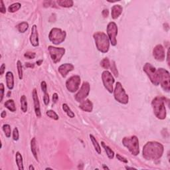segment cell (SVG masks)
I'll list each match as a JSON object with an SVG mask.
<instances>
[{
    "instance_id": "obj_24",
    "label": "cell",
    "mask_w": 170,
    "mask_h": 170,
    "mask_svg": "<svg viewBox=\"0 0 170 170\" xmlns=\"http://www.w3.org/2000/svg\"><path fill=\"white\" fill-rule=\"evenodd\" d=\"M57 3L60 7L65 8L73 7L74 4L73 1H72V0H58V1H57Z\"/></svg>"
},
{
    "instance_id": "obj_19",
    "label": "cell",
    "mask_w": 170,
    "mask_h": 170,
    "mask_svg": "<svg viewBox=\"0 0 170 170\" xmlns=\"http://www.w3.org/2000/svg\"><path fill=\"white\" fill-rule=\"evenodd\" d=\"M123 12V8L120 5H113L111 8V16L113 19H118Z\"/></svg>"
},
{
    "instance_id": "obj_25",
    "label": "cell",
    "mask_w": 170,
    "mask_h": 170,
    "mask_svg": "<svg viewBox=\"0 0 170 170\" xmlns=\"http://www.w3.org/2000/svg\"><path fill=\"white\" fill-rule=\"evenodd\" d=\"M4 106H5V108H7L9 111L12 112H15L16 110H17V109H16V106H15V104L14 100H12V99H9V100H7L6 102L4 103Z\"/></svg>"
},
{
    "instance_id": "obj_7",
    "label": "cell",
    "mask_w": 170,
    "mask_h": 170,
    "mask_svg": "<svg viewBox=\"0 0 170 170\" xmlns=\"http://www.w3.org/2000/svg\"><path fill=\"white\" fill-rule=\"evenodd\" d=\"M66 37V31L60 28L54 27L50 31L49 34V41L54 45H58L65 41Z\"/></svg>"
},
{
    "instance_id": "obj_14",
    "label": "cell",
    "mask_w": 170,
    "mask_h": 170,
    "mask_svg": "<svg viewBox=\"0 0 170 170\" xmlns=\"http://www.w3.org/2000/svg\"><path fill=\"white\" fill-rule=\"evenodd\" d=\"M153 56L154 58L159 62H162L166 58V52L164 47L161 45L159 44L153 48Z\"/></svg>"
},
{
    "instance_id": "obj_5",
    "label": "cell",
    "mask_w": 170,
    "mask_h": 170,
    "mask_svg": "<svg viewBox=\"0 0 170 170\" xmlns=\"http://www.w3.org/2000/svg\"><path fill=\"white\" fill-rule=\"evenodd\" d=\"M159 84L164 91L169 92L170 90V74L169 71L163 68L157 69Z\"/></svg>"
},
{
    "instance_id": "obj_27",
    "label": "cell",
    "mask_w": 170,
    "mask_h": 170,
    "mask_svg": "<svg viewBox=\"0 0 170 170\" xmlns=\"http://www.w3.org/2000/svg\"><path fill=\"white\" fill-rule=\"evenodd\" d=\"M101 145H102V146L103 147V148L104 149V150L106 151V154H107V156H108V158L109 159H113L114 158V151L112 150V149L109 147V146H106L105 144V143L104 142H101Z\"/></svg>"
},
{
    "instance_id": "obj_49",
    "label": "cell",
    "mask_w": 170,
    "mask_h": 170,
    "mask_svg": "<svg viewBox=\"0 0 170 170\" xmlns=\"http://www.w3.org/2000/svg\"><path fill=\"white\" fill-rule=\"evenodd\" d=\"M42 61H42V59H41V60H38V61H37V62H36V64H37V65H38V66H41V64L42 63Z\"/></svg>"
},
{
    "instance_id": "obj_2",
    "label": "cell",
    "mask_w": 170,
    "mask_h": 170,
    "mask_svg": "<svg viewBox=\"0 0 170 170\" xmlns=\"http://www.w3.org/2000/svg\"><path fill=\"white\" fill-rule=\"evenodd\" d=\"M166 98L163 97H156L151 101V106L154 115L159 120H165L166 118L167 112L166 108Z\"/></svg>"
},
{
    "instance_id": "obj_12",
    "label": "cell",
    "mask_w": 170,
    "mask_h": 170,
    "mask_svg": "<svg viewBox=\"0 0 170 170\" xmlns=\"http://www.w3.org/2000/svg\"><path fill=\"white\" fill-rule=\"evenodd\" d=\"M81 77L79 75H73L66 81V88L69 92L74 93L78 91L81 85Z\"/></svg>"
},
{
    "instance_id": "obj_32",
    "label": "cell",
    "mask_w": 170,
    "mask_h": 170,
    "mask_svg": "<svg viewBox=\"0 0 170 170\" xmlns=\"http://www.w3.org/2000/svg\"><path fill=\"white\" fill-rule=\"evenodd\" d=\"M17 68L19 79L20 80H22L23 76V71L22 63H21L20 61H17Z\"/></svg>"
},
{
    "instance_id": "obj_43",
    "label": "cell",
    "mask_w": 170,
    "mask_h": 170,
    "mask_svg": "<svg viewBox=\"0 0 170 170\" xmlns=\"http://www.w3.org/2000/svg\"><path fill=\"white\" fill-rule=\"evenodd\" d=\"M58 99V96L57 93H54L53 94V104H55L57 102Z\"/></svg>"
},
{
    "instance_id": "obj_44",
    "label": "cell",
    "mask_w": 170,
    "mask_h": 170,
    "mask_svg": "<svg viewBox=\"0 0 170 170\" xmlns=\"http://www.w3.org/2000/svg\"><path fill=\"white\" fill-rule=\"evenodd\" d=\"M5 69V65L4 63H3L1 66V67H0V74H1V76H2L3 74H4Z\"/></svg>"
},
{
    "instance_id": "obj_34",
    "label": "cell",
    "mask_w": 170,
    "mask_h": 170,
    "mask_svg": "<svg viewBox=\"0 0 170 170\" xmlns=\"http://www.w3.org/2000/svg\"><path fill=\"white\" fill-rule=\"evenodd\" d=\"M100 66H102L103 68L106 69V70L110 68V63L108 58H103V59L100 61Z\"/></svg>"
},
{
    "instance_id": "obj_23",
    "label": "cell",
    "mask_w": 170,
    "mask_h": 170,
    "mask_svg": "<svg viewBox=\"0 0 170 170\" xmlns=\"http://www.w3.org/2000/svg\"><path fill=\"white\" fill-rule=\"evenodd\" d=\"M20 103H21V110L23 112L25 113L27 111L28 108V104H27V100L25 95H22L20 98Z\"/></svg>"
},
{
    "instance_id": "obj_9",
    "label": "cell",
    "mask_w": 170,
    "mask_h": 170,
    "mask_svg": "<svg viewBox=\"0 0 170 170\" xmlns=\"http://www.w3.org/2000/svg\"><path fill=\"white\" fill-rule=\"evenodd\" d=\"M102 81L104 86L108 90L109 93H112L114 91L113 85L115 80L112 74L108 71H104L102 73Z\"/></svg>"
},
{
    "instance_id": "obj_48",
    "label": "cell",
    "mask_w": 170,
    "mask_h": 170,
    "mask_svg": "<svg viewBox=\"0 0 170 170\" xmlns=\"http://www.w3.org/2000/svg\"><path fill=\"white\" fill-rule=\"evenodd\" d=\"M6 115H7V113H6V111H2L1 112V118H4L6 117Z\"/></svg>"
},
{
    "instance_id": "obj_31",
    "label": "cell",
    "mask_w": 170,
    "mask_h": 170,
    "mask_svg": "<svg viewBox=\"0 0 170 170\" xmlns=\"http://www.w3.org/2000/svg\"><path fill=\"white\" fill-rule=\"evenodd\" d=\"M2 129L6 138H9L11 137V134H12V129H11L10 125L7 124H4L2 126Z\"/></svg>"
},
{
    "instance_id": "obj_28",
    "label": "cell",
    "mask_w": 170,
    "mask_h": 170,
    "mask_svg": "<svg viewBox=\"0 0 170 170\" xmlns=\"http://www.w3.org/2000/svg\"><path fill=\"white\" fill-rule=\"evenodd\" d=\"M16 27H17V30L19 33H25L29 29V23L27 22H25V21H23V22L19 23L18 25L16 26Z\"/></svg>"
},
{
    "instance_id": "obj_54",
    "label": "cell",
    "mask_w": 170,
    "mask_h": 170,
    "mask_svg": "<svg viewBox=\"0 0 170 170\" xmlns=\"http://www.w3.org/2000/svg\"><path fill=\"white\" fill-rule=\"evenodd\" d=\"M52 169V168H50V167H47V168L45 169Z\"/></svg>"
},
{
    "instance_id": "obj_1",
    "label": "cell",
    "mask_w": 170,
    "mask_h": 170,
    "mask_svg": "<svg viewBox=\"0 0 170 170\" xmlns=\"http://www.w3.org/2000/svg\"><path fill=\"white\" fill-rule=\"evenodd\" d=\"M164 147L161 143L150 141L143 147V157L147 160L156 161L160 159L164 154Z\"/></svg>"
},
{
    "instance_id": "obj_22",
    "label": "cell",
    "mask_w": 170,
    "mask_h": 170,
    "mask_svg": "<svg viewBox=\"0 0 170 170\" xmlns=\"http://www.w3.org/2000/svg\"><path fill=\"white\" fill-rule=\"evenodd\" d=\"M31 151L35 159L37 161H39L37 151V141L35 138H33L31 140Z\"/></svg>"
},
{
    "instance_id": "obj_13",
    "label": "cell",
    "mask_w": 170,
    "mask_h": 170,
    "mask_svg": "<svg viewBox=\"0 0 170 170\" xmlns=\"http://www.w3.org/2000/svg\"><path fill=\"white\" fill-rule=\"evenodd\" d=\"M90 90V84L88 82H84L81 89L74 96V98L78 102H81L89 96Z\"/></svg>"
},
{
    "instance_id": "obj_6",
    "label": "cell",
    "mask_w": 170,
    "mask_h": 170,
    "mask_svg": "<svg viewBox=\"0 0 170 170\" xmlns=\"http://www.w3.org/2000/svg\"><path fill=\"white\" fill-rule=\"evenodd\" d=\"M114 97L115 100L122 104H127L129 101V97L126 94V90L122 86L121 82H117L114 89Z\"/></svg>"
},
{
    "instance_id": "obj_8",
    "label": "cell",
    "mask_w": 170,
    "mask_h": 170,
    "mask_svg": "<svg viewBox=\"0 0 170 170\" xmlns=\"http://www.w3.org/2000/svg\"><path fill=\"white\" fill-rule=\"evenodd\" d=\"M143 71L150 79L151 83L155 86H158L159 82L158 79L157 69L151 63H146L143 66Z\"/></svg>"
},
{
    "instance_id": "obj_35",
    "label": "cell",
    "mask_w": 170,
    "mask_h": 170,
    "mask_svg": "<svg viewBox=\"0 0 170 170\" xmlns=\"http://www.w3.org/2000/svg\"><path fill=\"white\" fill-rule=\"evenodd\" d=\"M110 68L112 71V73L114 74V76L116 77H118V70H117V67H116V63L114 61H112V63L110 64Z\"/></svg>"
},
{
    "instance_id": "obj_50",
    "label": "cell",
    "mask_w": 170,
    "mask_h": 170,
    "mask_svg": "<svg viewBox=\"0 0 170 170\" xmlns=\"http://www.w3.org/2000/svg\"><path fill=\"white\" fill-rule=\"evenodd\" d=\"M29 170H34V169H35V167H33V165H30V166H29Z\"/></svg>"
},
{
    "instance_id": "obj_46",
    "label": "cell",
    "mask_w": 170,
    "mask_h": 170,
    "mask_svg": "<svg viewBox=\"0 0 170 170\" xmlns=\"http://www.w3.org/2000/svg\"><path fill=\"white\" fill-rule=\"evenodd\" d=\"M25 66L27 68H33L35 67V64L34 63H26Z\"/></svg>"
},
{
    "instance_id": "obj_29",
    "label": "cell",
    "mask_w": 170,
    "mask_h": 170,
    "mask_svg": "<svg viewBox=\"0 0 170 170\" xmlns=\"http://www.w3.org/2000/svg\"><path fill=\"white\" fill-rule=\"evenodd\" d=\"M62 107H63V111L65 112L66 114V115H67L69 118H74V116H75L74 115V113L71 110V109L69 108V106H68L67 104H65V103L63 104Z\"/></svg>"
},
{
    "instance_id": "obj_17",
    "label": "cell",
    "mask_w": 170,
    "mask_h": 170,
    "mask_svg": "<svg viewBox=\"0 0 170 170\" xmlns=\"http://www.w3.org/2000/svg\"><path fill=\"white\" fill-rule=\"evenodd\" d=\"M74 68V66L71 63H64L62 64L58 68V73H60V74L63 78H65V77L67 76V74L68 73H70L71 71H73Z\"/></svg>"
},
{
    "instance_id": "obj_16",
    "label": "cell",
    "mask_w": 170,
    "mask_h": 170,
    "mask_svg": "<svg viewBox=\"0 0 170 170\" xmlns=\"http://www.w3.org/2000/svg\"><path fill=\"white\" fill-rule=\"evenodd\" d=\"M29 40H30V42L32 45V46L36 47H38L39 45V33L38 30H37V27L36 25H33L32 26L31 35L30 37H29Z\"/></svg>"
},
{
    "instance_id": "obj_36",
    "label": "cell",
    "mask_w": 170,
    "mask_h": 170,
    "mask_svg": "<svg viewBox=\"0 0 170 170\" xmlns=\"http://www.w3.org/2000/svg\"><path fill=\"white\" fill-rule=\"evenodd\" d=\"M19 138V130L17 127L13 129V139L14 141H17Z\"/></svg>"
},
{
    "instance_id": "obj_21",
    "label": "cell",
    "mask_w": 170,
    "mask_h": 170,
    "mask_svg": "<svg viewBox=\"0 0 170 170\" xmlns=\"http://www.w3.org/2000/svg\"><path fill=\"white\" fill-rule=\"evenodd\" d=\"M15 162L17 164L18 169L19 170H23V156H21L19 151H17L15 153Z\"/></svg>"
},
{
    "instance_id": "obj_18",
    "label": "cell",
    "mask_w": 170,
    "mask_h": 170,
    "mask_svg": "<svg viewBox=\"0 0 170 170\" xmlns=\"http://www.w3.org/2000/svg\"><path fill=\"white\" fill-rule=\"evenodd\" d=\"M79 108L84 112H91L93 110V104L89 99L84 100L79 104Z\"/></svg>"
},
{
    "instance_id": "obj_51",
    "label": "cell",
    "mask_w": 170,
    "mask_h": 170,
    "mask_svg": "<svg viewBox=\"0 0 170 170\" xmlns=\"http://www.w3.org/2000/svg\"><path fill=\"white\" fill-rule=\"evenodd\" d=\"M102 168H103L104 169H109V167H108L107 166H106L104 164L102 165Z\"/></svg>"
},
{
    "instance_id": "obj_45",
    "label": "cell",
    "mask_w": 170,
    "mask_h": 170,
    "mask_svg": "<svg viewBox=\"0 0 170 170\" xmlns=\"http://www.w3.org/2000/svg\"><path fill=\"white\" fill-rule=\"evenodd\" d=\"M102 14L103 15V17H108V16L109 15V12H108V10L106 9H104L102 11Z\"/></svg>"
},
{
    "instance_id": "obj_10",
    "label": "cell",
    "mask_w": 170,
    "mask_h": 170,
    "mask_svg": "<svg viewBox=\"0 0 170 170\" xmlns=\"http://www.w3.org/2000/svg\"><path fill=\"white\" fill-rule=\"evenodd\" d=\"M49 55L55 64L59 63L61 58L65 54V49L63 47H56L53 46L48 47Z\"/></svg>"
},
{
    "instance_id": "obj_26",
    "label": "cell",
    "mask_w": 170,
    "mask_h": 170,
    "mask_svg": "<svg viewBox=\"0 0 170 170\" xmlns=\"http://www.w3.org/2000/svg\"><path fill=\"white\" fill-rule=\"evenodd\" d=\"M90 139L91 140L93 146H94L95 151H97L98 154H100L101 153V148L99 143H98V141L96 139L95 137L92 134H90Z\"/></svg>"
},
{
    "instance_id": "obj_53",
    "label": "cell",
    "mask_w": 170,
    "mask_h": 170,
    "mask_svg": "<svg viewBox=\"0 0 170 170\" xmlns=\"http://www.w3.org/2000/svg\"><path fill=\"white\" fill-rule=\"evenodd\" d=\"M11 94V91H9V92L7 93V97H9V94Z\"/></svg>"
},
{
    "instance_id": "obj_52",
    "label": "cell",
    "mask_w": 170,
    "mask_h": 170,
    "mask_svg": "<svg viewBox=\"0 0 170 170\" xmlns=\"http://www.w3.org/2000/svg\"><path fill=\"white\" fill-rule=\"evenodd\" d=\"M125 168H126V169H135V168H134V167H128V166H126V167H125Z\"/></svg>"
},
{
    "instance_id": "obj_42",
    "label": "cell",
    "mask_w": 170,
    "mask_h": 170,
    "mask_svg": "<svg viewBox=\"0 0 170 170\" xmlns=\"http://www.w3.org/2000/svg\"><path fill=\"white\" fill-rule=\"evenodd\" d=\"M41 88L42 91L44 93L47 92V85L46 82L43 81L41 82Z\"/></svg>"
},
{
    "instance_id": "obj_3",
    "label": "cell",
    "mask_w": 170,
    "mask_h": 170,
    "mask_svg": "<svg viewBox=\"0 0 170 170\" xmlns=\"http://www.w3.org/2000/svg\"><path fill=\"white\" fill-rule=\"evenodd\" d=\"M97 49L102 53H108L110 49V40L108 35L102 31H97L93 35Z\"/></svg>"
},
{
    "instance_id": "obj_30",
    "label": "cell",
    "mask_w": 170,
    "mask_h": 170,
    "mask_svg": "<svg viewBox=\"0 0 170 170\" xmlns=\"http://www.w3.org/2000/svg\"><path fill=\"white\" fill-rule=\"evenodd\" d=\"M21 7V5L20 3H14V4L9 5V7H8V11H9V13H15L17 12V11L20 9Z\"/></svg>"
},
{
    "instance_id": "obj_39",
    "label": "cell",
    "mask_w": 170,
    "mask_h": 170,
    "mask_svg": "<svg viewBox=\"0 0 170 170\" xmlns=\"http://www.w3.org/2000/svg\"><path fill=\"white\" fill-rule=\"evenodd\" d=\"M4 90H5V87L3 83L0 84V97H1V98H0V102H2L3 98H4Z\"/></svg>"
},
{
    "instance_id": "obj_33",
    "label": "cell",
    "mask_w": 170,
    "mask_h": 170,
    "mask_svg": "<svg viewBox=\"0 0 170 170\" xmlns=\"http://www.w3.org/2000/svg\"><path fill=\"white\" fill-rule=\"evenodd\" d=\"M46 115L48 117H49L50 118L54 120H58V118H59V117H58V114L56 113L54 110H47L46 112Z\"/></svg>"
},
{
    "instance_id": "obj_4",
    "label": "cell",
    "mask_w": 170,
    "mask_h": 170,
    "mask_svg": "<svg viewBox=\"0 0 170 170\" xmlns=\"http://www.w3.org/2000/svg\"><path fill=\"white\" fill-rule=\"evenodd\" d=\"M122 142L124 147H126L128 150L132 155L137 156L140 153L139 140L136 135L124 137L122 139Z\"/></svg>"
},
{
    "instance_id": "obj_15",
    "label": "cell",
    "mask_w": 170,
    "mask_h": 170,
    "mask_svg": "<svg viewBox=\"0 0 170 170\" xmlns=\"http://www.w3.org/2000/svg\"><path fill=\"white\" fill-rule=\"evenodd\" d=\"M32 97H33V100L34 103V108L35 115L38 118L41 117V107H40V102L37 94V90L36 89H34L32 92Z\"/></svg>"
},
{
    "instance_id": "obj_20",
    "label": "cell",
    "mask_w": 170,
    "mask_h": 170,
    "mask_svg": "<svg viewBox=\"0 0 170 170\" xmlns=\"http://www.w3.org/2000/svg\"><path fill=\"white\" fill-rule=\"evenodd\" d=\"M5 80H6V85L8 89L12 90L14 88V76L12 72L7 71L5 74Z\"/></svg>"
},
{
    "instance_id": "obj_11",
    "label": "cell",
    "mask_w": 170,
    "mask_h": 170,
    "mask_svg": "<svg viewBox=\"0 0 170 170\" xmlns=\"http://www.w3.org/2000/svg\"><path fill=\"white\" fill-rule=\"evenodd\" d=\"M106 31H107V35L109 40H110V42L111 45L112 46H116L117 45V35H118V26H117L116 23L114 21H112L110 22L107 25V29H106Z\"/></svg>"
},
{
    "instance_id": "obj_40",
    "label": "cell",
    "mask_w": 170,
    "mask_h": 170,
    "mask_svg": "<svg viewBox=\"0 0 170 170\" xmlns=\"http://www.w3.org/2000/svg\"><path fill=\"white\" fill-rule=\"evenodd\" d=\"M0 12H1V13H3V14H5V13H6V8H5L4 2L3 0L0 1Z\"/></svg>"
},
{
    "instance_id": "obj_41",
    "label": "cell",
    "mask_w": 170,
    "mask_h": 170,
    "mask_svg": "<svg viewBox=\"0 0 170 170\" xmlns=\"http://www.w3.org/2000/svg\"><path fill=\"white\" fill-rule=\"evenodd\" d=\"M116 156L117 159H118L119 161H122V162H123V163L127 164L128 162V159H127L126 158H125L124 157H122V156L120 155L119 153H117Z\"/></svg>"
},
{
    "instance_id": "obj_47",
    "label": "cell",
    "mask_w": 170,
    "mask_h": 170,
    "mask_svg": "<svg viewBox=\"0 0 170 170\" xmlns=\"http://www.w3.org/2000/svg\"><path fill=\"white\" fill-rule=\"evenodd\" d=\"M169 49L167 50V63L168 66H169Z\"/></svg>"
},
{
    "instance_id": "obj_38",
    "label": "cell",
    "mask_w": 170,
    "mask_h": 170,
    "mask_svg": "<svg viewBox=\"0 0 170 170\" xmlns=\"http://www.w3.org/2000/svg\"><path fill=\"white\" fill-rule=\"evenodd\" d=\"M49 101H50V98H49V94H48V92L44 93L43 102L45 104V105L48 106V104H49Z\"/></svg>"
},
{
    "instance_id": "obj_37",
    "label": "cell",
    "mask_w": 170,
    "mask_h": 170,
    "mask_svg": "<svg viewBox=\"0 0 170 170\" xmlns=\"http://www.w3.org/2000/svg\"><path fill=\"white\" fill-rule=\"evenodd\" d=\"M24 57L28 58V59H34L36 57V54L35 53L33 52H26L24 54Z\"/></svg>"
}]
</instances>
